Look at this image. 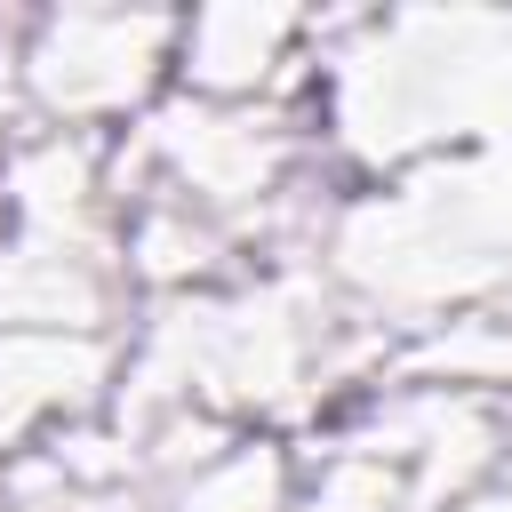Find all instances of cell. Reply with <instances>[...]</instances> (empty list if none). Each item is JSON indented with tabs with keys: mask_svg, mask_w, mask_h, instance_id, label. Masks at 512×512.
<instances>
[]
</instances>
